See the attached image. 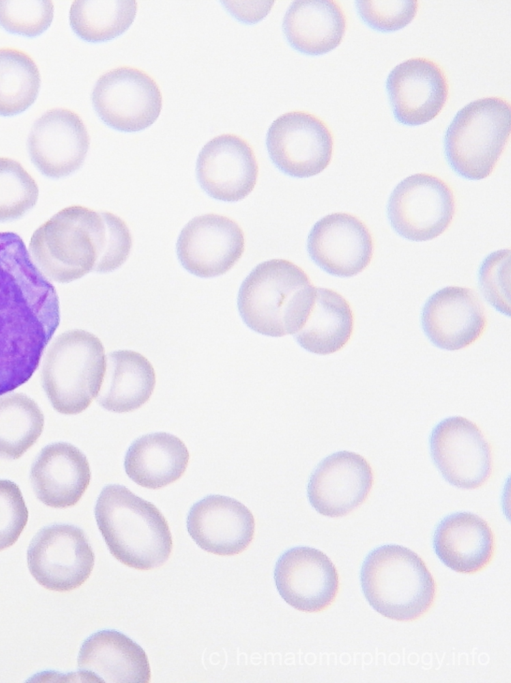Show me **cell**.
<instances>
[{
  "instance_id": "1",
  "label": "cell",
  "mask_w": 511,
  "mask_h": 683,
  "mask_svg": "<svg viewBox=\"0 0 511 683\" xmlns=\"http://www.w3.org/2000/svg\"><path fill=\"white\" fill-rule=\"evenodd\" d=\"M59 323L55 287L22 238L0 232V395L31 378Z\"/></svg>"
},
{
  "instance_id": "2",
  "label": "cell",
  "mask_w": 511,
  "mask_h": 683,
  "mask_svg": "<svg viewBox=\"0 0 511 683\" xmlns=\"http://www.w3.org/2000/svg\"><path fill=\"white\" fill-rule=\"evenodd\" d=\"M131 247L130 230L120 217L72 205L34 231L29 254L47 279L69 283L90 272L118 269L127 260Z\"/></svg>"
},
{
  "instance_id": "3",
  "label": "cell",
  "mask_w": 511,
  "mask_h": 683,
  "mask_svg": "<svg viewBox=\"0 0 511 683\" xmlns=\"http://www.w3.org/2000/svg\"><path fill=\"white\" fill-rule=\"evenodd\" d=\"M94 513L110 553L124 565L150 570L169 558L173 542L166 519L154 504L125 486H105Z\"/></svg>"
},
{
  "instance_id": "4",
  "label": "cell",
  "mask_w": 511,
  "mask_h": 683,
  "mask_svg": "<svg viewBox=\"0 0 511 683\" xmlns=\"http://www.w3.org/2000/svg\"><path fill=\"white\" fill-rule=\"evenodd\" d=\"M315 288L296 264L271 259L258 264L242 282L238 310L244 323L259 334L294 335L306 319Z\"/></svg>"
},
{
  "instance_id": "5",
  "label": "cell",
  "mask_w": 511,
  "mask_h": 683,
  "mask_svg": "<svg viewBox=\"0 0 511 683\" xmlns=\"http://www.w3.org/2000/svg\"><path fill=\"white\" fill-rule=\"evenodd\" d=\"M365 598L379 614L414 621L432 606L436 586L424 561L412 550L383 545L368 554L360 573Z\"/></svg>"
},
{
  "instance_id": "6",
  "label": "cell",
  "mask_w": 511,
  "mask_h": 683,
  "mask_svg": "<svg viewBox=\"0 0 511 683\" xmlns=\"http://www.w3.org/2000/svg\"><path fill=\"white\" fill-rule=\"evenodd\" d=\"M106 368L102 342L72 329L58 335L42 362L41 381L53 408L65 415L83 412L97 397Z\"/></svg>"
},
{
  "instance_id": "7",
  "label": "cell",
  "mask_w": 511,
  "mask_h": 683,
  "mask_svg": "<svg viewBox=\"0 0 511 683\" xmlns=\"http://www.w3.org/2000/svg\"><path fill=\"white\" fill-rule=\"evenodd\" d=\"M510 124V105L501 97H485L464 106L444 138L453 170L471 180L489 176L508 141Z\"/></svg>"
},
{
  "instance_id": "8",
  "label": "cell",
  "mask_w": 511,
  "mask_h": 683,
  "mask_svg": "<svg viewBox=\"0 0 511 683\" xmlns=\"http://www.w3.org/2000/svg\"><path fill=\"white\" fill-rule=\"evenodd\" d=\"M94 560L84 531L69 524L42 528L27 550L30 573L51 591L68 592L81 586L90 576Z\"/></svg>"
},
{
  "instance_id": "9",
  "label": "cell",
  "mask_w": 511,
  "mask_h": 683,
  "mask_svg": "<svg viewBox=\"0 0 511 683\" xmlns=\"http://www.w3.org/2000/svg\"><path fill=\"white\" fill-rule=\"evenodd\" d=\"M394 230L412 241L431 240L452 222L455 199L451 187L439 177L418 173L402 180L388 202Z\"/></svg>"
},
{
  "instance_id": "10",
  "label": "cell",
  "mask_w": 511,
  "mask_h": 683,
  "mask_svg": "<svg viewBox=\"0 0 511 683\" xmlns=\"http://www.w3.org/2000/svg\"><path fill=\"white\" fill-rule=\"evenodd\" d=\"M93 107L108 126L136 132L152 125L162 108L157 83L144 71L121 66L101 75L91 95Z\"/></svg>"
},
{
  "instance_id": "11",
  "label": "cell",
  "mask_w": 511,
  "mask_h": 683,
  "mask_svg": "<svg viewBox=\"0 0 511 683\" xmlns=\"http://www.w3.org/2000/svg\"><path fill=\"white\" fill-rule=\"evenodd\" d=\"M266 145L279 170L292 177L306 178L319 174L330 163L333 137L317 116L291 111L272 122Z\"/></svg>"
},
{
  "instance_id": "12",
  "label": "cell",
  "mask_w": 511,
  "mask_h": 683,
  "mask_svg": "<svg viewBox=\"0 0 511 683\" xmlns=\"http://www.w3.org/2000/svg\"><path fill=\"white\" fill-rule=\"evenodd\" d=\"M430 451L443 477L458 488H478L492 473L490 444L480 428L462 416L446 418L434 427Z\"/></svg>"
},
{
  "instance_id": "13",
  "label": "cell",
  "mask_w": 511,
  "mask_h": 683,
  "mask_svg": "<svg viewBox=\"0 0 511 683\" xmlns=\"http://www.w3.org/2000/svg\"><path fill=\"white\" fill-rule=\"evenodd\" d=\"M244 248L241 227L231 218L213 213L191 219L176 243L181 265L203 278L225 274L240 259Z\"/></svg>"
},
{
  "instance_id": "14",
  "label": "cell",
  "mask_w": 511,
  "mask_h": 683,
  "mask_svg": "<svg viewBox=\"0 0 511 683\" xmlns=\"http://www.w3.org/2000/svg\"><path fill=\"white\" fill-rule=\"evenodd\" d=\"M89 143L88 131L79 115L55 108L33 123L27 149L32 163L43 175L61 178L82 166Z\"/></svg>"
},
{
  "instance_id": "15",
  "label": "cell",
  "mask_w": 511,
  "mask_h": 683,
  "mask_svg": "<svg viewBox=\"0 0 511 683\" xmlns=\"http://www.w3.org/2000/svg\"><path fill=\"white\" fill-rule=\"evenodd\" d=\"M274 579L284 601L308 613L327 609L339 589L332 561L320 550L306 546L289 549L281 555L275 566Z\"/></svg>"
},
{
  "instance_id": "16",
  "label": "cell",
  "mask_w": 511,
  "mask_h": 683,
  "mask_svg": "<svg viewBox=\"0 0 511 683\" xmlns=\"http://www.w3.org/2000/svg\"><path fill=\"white\" fill-rule=\"evenodd\" d=\"M196 176L212 198L236 202L254 189L258 164L247 141L234 134H222L207 142L199 152Z\"/></svg>"
},
{
  "instance_id": "17",
  "label": "cell",
  "mask_w": 511,
  "mask_h": 683,
  "mask_svg": "<svg viewBox=\"0 0 511 683\" xmlns=\"http://www.w3.org/2000/svg\"><path fill=\"white\" fill-rule=\"evenodd\" d=\"M307 250L324 271L351 277L363 271L373 256V239L366 225L349 213H332L312 227Z\"/></svg>"
},
{
  "instance_id": "18",
  "label": "cell",
  "mask_w": 511,
  "mask_h": 683,
  "mask_svg": "<svg viewBox=\"0 0 511 683\" xmlns=\"http://www.w3.org/2000/svg\"><path fill=\"white\" fill-rule=\"evenodd\" d=\"M373 485L368 461L350 451H339L323 459L307 486L309 502L320 514L341 517L360 506Z\"/></svg>"
},
{
  "instance_id": "19",
  "label": "cell",
  "mask_w": 511,
  "mask_h": 683,
  "mask_svg": "<svg viewBox=\"0 0 511 683\" xmlns=\"http://www.w3.org/2000/svg\"><path fill=\"white\" fill-rule=\"evenodd\" d=\"M386 89L396 120L410 126L435 118L448 96L444 71L436 62L423 57L395 66L388 75Z\"/></svg>"
},
{
  "instance_id": "20",
  "label": "cell",
  "mask_w": 511,
  "mask_h": 683,
  "mask_svg": "<svg viewBox=\"0 0 511 683\" xmlns=\"http://www.w3.org/2000/svg\"><path fill=\"white\" fill-rule=\"evenodd\" d=\"M421 322L434 345L453 351L477 341L485 331L487 319L484 306L473 290L449 286L427 300Z\"/></svg>"
},
{
  "instance_id": "21",
  "label": "cell",
  "mask_w": 511,
  "mask_h": 683,
  "mask_svg": "<svg viewBox=\"0 0 511 683\" xmlns=\"http://www.w3.org/2000/svg\"><path fill=\"white\" fill-rule=\"evenodd\" d=\"M187 530L203 550L231 556L249 546L254 536L255 520L251 511L238 500L209 495L191 507Z\"/></svg>"
},
{
  "instance_id": "22",
  "label": "cell",
  "mask_w": 511,
  "mask_h": 683,
  "mask_svg": "<svg viewBox=\"0 0 511 683\" xmlns=\"http://www.w3.org/2000/svg\"><path fill=\"white\" fill-rule=\"evenodd\" d=\"M78 668L85 681L147 683L151 678L145 651L116 630H101L82 644Z\"/></svg>"
},
{
  "instance_id": "23",
  "label": "cell",
  "mask_w": 511,
  "mask_h": 683,
  "mask_svg": "<svg viewBox=\"0 0 511 683\" xmlns=\"http://www.w3.org/2000/svg\"><path fill=\"white\" fill-rule=\"evenodd\" d=\"M91 471L82 451L67 442L45 446L30 471L36 497L52 508L74 506L89 486Z\"/></svg>"
},
{
  "instance_id": "24",
  "label": "cell",
  "mask_w": 511,
  "mask_h": 683,
  "mask_svg": "<svg viewBox=\"0 0 511 683\" xmlns=\"http://www.w3.org/2000/svg\"><path fill=\"white\" fill-rule=\"evenodd\" d=\"M433 546L446 566L464 574L483 570L491 562L495 550L490 526L470 512H458L444 518L435 530Z\"/></svg>"
},
{
  "instance_id": "25",
  "label": "cell",
  "mask_w": 511,
  "mask_h": 683,
  "mask_svg": "<svg viewBox=\"0 0 511 683\" xmlns=\"http://www.w3.org/2000/svg\"><path fill=\"white\" fill-rule=\"evenodd\" d=\"M189 452L182 440L166 432L137 438L128 448L124 469L136 484L158 489L178 480L185 472Z\"/></svg>"
},
{
  "instance_id": "26",
  "label": "cell",
  "mask_w": 511,
  "mask_h": 683,
  "mask_svg": "<svg viewBox=\"0 0 511 683\" xmlns=\"http://www.w3.org/2000/svg\"><path fill=\"white\" fill-rule=\"evenodd\" d=\"M345 28V15L332 0L294 1L283 19V31L290 45L309 55L325 54L336 48Z\"/></svg>"
},
{
  "instance_id": "27",
  "label": "cell",
  "mask_w": 511,
  "mask_h": 683,
  "mask_svg": "<svg viewBox=\"0 0 511 683\" xmlns=\"http://www.w3.org/2000/svg\"><path fill=\"white\" fill-rule=\"evenodd\" d=\"M156 383L152 364L132 350H117L106 357V368L97 401L104 409L124 413L140 408L151 397Z\"/></svg>"
},
{
  "instance_id": "28",
  "label": "cell",
  "mask_w": 511,
  "mask_h": 683,
  "mask_svg": "<svg viewBox=\"0 0 511 683\" xmlns=\"http://www.w3.org/2000/svg\"><path fill=\"white\" fill-rule=\"evenodd\" d=\"M353 326L354 316L348 301L332 289L315 288L309 312L294 337L305 350L328 355L347 344Z\"/></svg>"
},
{
  "instance_id": "29",
  "label": "cell",
  "mask_w": 511,
  "mask_h": 683,
  "mask_svg": "<svg viewBox=\"0 0 511 683\" xmlns=\"http://www.w3.org/2000/svg\"><path fill=\"white\" fill-rule=\"evenodd\" d=\"M44 428L38 404L23 393L0 395V457L18 459L31 448Z\"/></svg>"
},
{
  "instance_id": "30",
  "label": "cell",
  "mask_w": 511,
  "mask_h": 683,
  "mask_svg": "<svg viewBox=\"0 0 511 683\" xmlns=\"http://www.w3.org/2000/svg\"><path fill=\"white\" fill-rule=\"evenodd\" d=\"M137 2L76 0L69 22L74 33L88 42H104L124 33L133 23Z\"/></svg>"
},
{
  "instance_id": "31",
  "label": "cell",
  "mask_w": 511,
  "mask_h": 683,
  "mask_svg": "<svg viewBox=\"0 0 511 683\" xmlns=\"http://www.w3.org/2000/svg\"><path fill=\"white\" fill-rule=\"evenodd\" d=\"M40 83L38 67L27 53L0 48L1 116H13L29 108L38 96Z\"/></svg>"
},
{
  "instance_id": "32",
  "label": "cell",
  "mask_w": 511,
  "mask_h": 683,
  "mask_svg": "<svg viewBox=\"0 0 511 683\" xmlns=\"http://www.w3.org/2000/svg\"><path fill=\"white\" fill-rule=\"evenodd\" d=\"M39 189L16 160L0 157V222L18 219L35 206Z\"/></svg>"
},
{
  "instance_id": "33",
  "label": "cell",
  "mask_w": 511,
  "mask_h": 683,
  "mask_svg": "<svg viewBox=\"0 0 511 683\" xmlns=\"http://www.w3.org/2000/svg\"><path fill=\"white\" fill-rule=\"evenodd\" d=\"M53 16L49 0H0V26L13 34L38 36L49 28Z\"/></svg>"
},
{
  "instance_id": "34",
  "label": "cell",
  "mask_w": 511,
  "mask_h": 683,
  "mask_svg": "<svg viewBox=\"0 0 511 683\" xmlns=\"http://www.w3.org/2000/svg\"><path fill=\"white\" fill-rule=\"evenodd\" d=\"M28 521V509L19 486L0 479V551L12 546Z\"/></svg>"
},
{
  "instance_id": "35",
  "label": "cell",
  "mask_w": 511,
  "mask_h": 683,
  "mask_svg": "<svg viewBox=\"0 0 511 683\" xmlns=\"http://www.w3.org/2000/svg\"><path fill=\"white\" fill-rule=\"evenodd\" d=\"M360 17L371 28L395 31L408 25L416 15L417 1H357Z\"/></svg>"
},
{
  "instance_id": "36",
  "label": "cell",
  "mask_w": 511,
  "mask_h": 683,
  "mask_svg": "<svg viewBox=\"0 0 511 683\" xmlns=\"http://www.w3.org/2000/svg\"><path fill=\"white\" fill-rule=\"evenodd\" d=\"M509 250L492 253L480 269V285L486 299L500 312L510 314Z\"/></svg>"
}]
</instances>
